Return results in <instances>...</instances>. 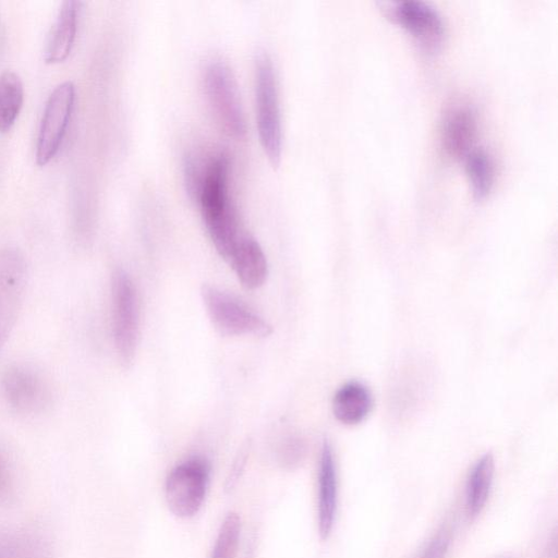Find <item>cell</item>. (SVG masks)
Here are the masks:
<instances>
[{"label":"cell","mask_w":558,"mask_h":558,"mask_svg":"<svg viewBox=\"0 0 558 558\" xmlns=\"http://www.w3.org/2000/svg\"><path fill=\"white\" fill-rule=\"evenodd\" d=\"M24 97L23 84L13 71L0 75V132H8L14 124L22 108Z\"/></svg>","instance_id":"obj_17"},{"label":"cell","mask_w":558,"mask_h":558,"mask_svg":"<svg viewBox=\"0 0 558 558\" xmlns=\"http://www.w3.org/2000/svg\"><path fill=\"white\" fill-rule=\"evenodd\" d=\"M204 222L219 255L229 260L241 238L245 234L240 229L235 208L227 191H213L201 201Z\"/></svg>","instance_id":"obj_10"},{"label":"cell","mask_w":558,"mask_h":558,"mask_svg":"<svg viewBox=\"0 0 558 558\" xmlns=\"http://www.w3.org/2000/svg\"><path fill=\"white\" fill-rule=\"evenodd\" d=\"M255 104L260 145L274 168L281 160L282 129L276 75L266 51L255 57Z\"/></svg>","instance_id":"obj_1"},{"label":"cell","mask_w":558,"mask_h":558,"mask_svg":"<svg viewBox=\"0 0 558 558\" xmlns=\"http://www.w3.org/2000/svg\"><path fill=\"white\" fill-rule=\"evenodd\" d=\"M112 335L117 354L125 366L132 363L138 339V304L134 284L122 269L111 276Z\"/></svg>","instance_id":"obj_3"},{"label":"cell","mask_w":558,"mask_h":558,"mask_svg":"<svg viewBox=\"0 0 558 558\" xmlns=\"http://www.w3.org/2000/svg\"><path fill=\"white\" fill-rule=\"evenodd\" d=\"M204 82L209 104L223 129L233 136H244L245 119L230 68L220 60L211 61L206 66Z\"/></svg>","instance_id":"obj_6"},{"label":"cell","mask_w":558,"mask_h":558,"mask_svg":"<svg viewBox=\"0 0 558 558\" xmlns=\"http://www.w3.org/2000/svg\"><path fill=\"white\" fill-rule=\"evenodd\" d=\"M0 401L17 416L35 417L50 408L51 386L35 367L13 364L0 374Z\"/></svg>","instance_id":"obj_2"},{"label":"cell","mask_w":558,"mask_h":558,"mask_svg":"<svg viewBox=\"0 0 558 558\" xmlns=\"http://www.w3.org/2000/svg\"><path fill=\"white\" fill-rule=\"evenodd\" d=\"M338 506V476L332 448L324 441L317 472V524L322 538L331 533Z\"/></svg>","instance_id":"obj_11"},{"label":"cell","mask_w":558,"mask_h":558,"mask_svg":"<svg viewBox=\"0 0 558 558\" xmlns=\"http://www.w3.org/2000/svg\"><path fill=\"white\" fill-rule=\"evenodd\" d=\"M303 456V445L298 439L289 440L281 451V461L292 468L298 464Z\"/></svg>","instance_id":"obj_21"},{"label":"cell","mask_w":558,"mask_h":558,"mask_svg":"<svg viewBox=\"0 0 558 558\" xmlns=\"http://www.w3.org/2000/svg\"><path fill=\"white\" fill-rule=\"evenodd\" d=\"M210 468L199 457L190 458L168 474L165 485L166 501L173 514L190 518L202 508L209 484Z\"/></svg>","instance_id":"obj_4"},{"label":"cell","mask_w":558,"mask_h":558,"mask_svg":"<svg viewBox=\"0 0 558 558\" xmlns=\"http://www.w3.org/2000/svg\"><path fill=\"white\" fill-rule=\"evenodd\" d=\"M27 277L26 260L19 251H0V354L19 317Z\"/></svg>","instance_id":"obj_7"},{"label":"cell","mask_w":558,"mask_h":558,"mask_svg":"<svg viewBox=\"0 0 558 558\" xmlns=\"http://www.w3.org/2000/svg\"><path fill=\"white\" fill-rule=\"evenodd\" d=\"M240 532L239 515L229 513L220 525L210 558H235Z\"/></svg>","instance_id":"obj_19"},{"label":"cell","mask_w":558,"mask_h":558,"mask_svg":"<svg viewBox=\"0 0 558 558\" xmlns=\"http://www.w3.org/2000/svg\"><path fill=\"white\" fill-rule=\"evenodd\" d=\"M495 462L490 453L482 456L469 472L465 484V512L476 518L485 508L494 482Z\"/></svg>","instance_id":"obj_16"},{"label":"cell","mask_w":558,"mask_h":558,"mask_svg":"<svg viewBox=\"0 0 558 558\" xmlns=\"http://www.w3.org/2000/svg\"><path fill=\"white\" fill-rule=\"evenodd\" d=\"M201 293L209 319L221 335L267 337L272 332L268 322L228 293L208 284Z\"/></svg>","instance_id":"obj_5"},{"label":"cell","mask_w":558,"mask_h":558,"mask_svg":"<svg viewBox=\"0 0 558 558\" xmlns=\"http://www.w3.org/2000/svg\"><path fill=\"white\" fill-rule=\"evenodd\" d=\"M228 263L246 289H257L267 279L268 264L266 256L259 244L247 234L241 238Z\"/></svg>","instance_id":"obj_13"},{"label":"cell","mask_w":558,"mask_h":558,"mask_svg":"<svg viewBox=\"0 0 558 558\" xmlns=\"http://www.w3.org/2000/svg\"><path fill=\"white\" fill-rule=\"evenodd\" d=\"M388 14L401 25L426 53L437 52L444 45L446 27L439 12L424 1L396 2Z\"/></svg>","instance_id":"obj_9"},{"label":"cell","mask_w":558,"mask_h":558,"mask_svg":"<svg viewBox=\"0 0 558 558\" xmlns=\"http://www.w3.org/2000/svg\"><path fill=\"white\" fill-rule=\"evenodd\" d=\"M477 120L474 110L468 106L450 109L441 123V147L447 156L461 158L472 150L476 135Z\"/></svg>","instance_id":"obj_12"},{"label":"cell","mask_w":558,"mask_h":558,"mask_svg":"<svg viewBox=\"0 0 558 558\" xmlns=\"http://www.w3.org/2000/svg\"><path fill=\"white\" fill-rule=\"evenodd\" d=\"M373 404L369 389L363 383L352 380L342 385L335 393L332 412L340 423L355 425L367 417Z\"/></svg>","instance_id":"obj_15"},{"label":"cell","mask_w":558,"mask_h":558,"mask_svg":"<svg viewBox=\"0 0 558 558\" xmlns=\"http://www.w3.org/2000/svg\"><path fill=\"white\" fill-rule=\"evenodd\" d=\"M75 98L74 84L70 81L59 84L50 94L41 118L37 145L36 162L48 163L59 150L71 118Z\"/></svg>","instance_id":"obj_8"},{"label":"cell","mask_w":558,"mask_h":558,"mask_svg":"<svg viewBox=\"0 0 558 558\" xmlns=\"http://www.w3.org/2000/svg\"><path fill=\"white\" fill-rule=\"evenodd\" d=\"M452 534L451 524H441L416 558H446L452 542Z\"/></svg>","instance_id":"obj_20"},{"label":"cell","mask_w":558,"mask_h":558,"mask_svg":"<svg viewBox=\"0 0 558 558\" xmlns=\"http://www.w3.org/2000/svg\"><path fill=\"white\" fill-rule=\"evenodd\" d=\"M80 2L68 0L62 3L48 35L44 51L47 63L64 61L74 43L77 28Z\"/></svg>","instance_id":"obj_14"},{"label":"cell","mask_w":558,"mask_h":558,"mask_svg":"<svg viewBox=\"0 0 558 558\" xmlns=\"http://www.w3.org/2000/svg\"><path fill=\"white\" fill-rule=\"evenodd\" d=\"M465 170L476 199L485 198L495 181V165L493 158L483 149H472L465 156Z\"/></svg>","instance_id":"obj_18"}]
</instances>
